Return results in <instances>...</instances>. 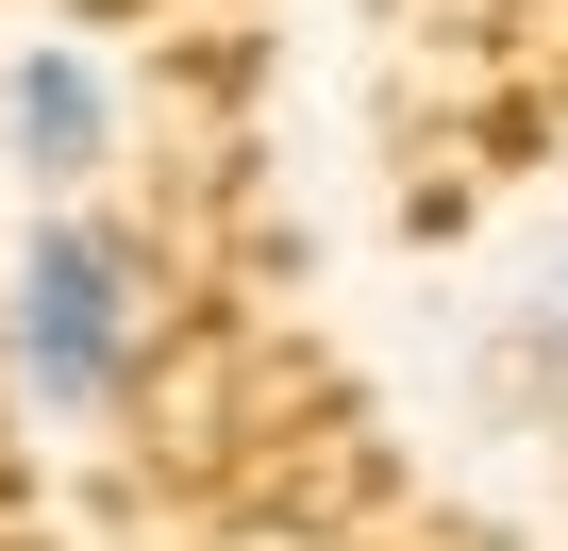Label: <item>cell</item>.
<instances>
[{
	"label": "cell",
	"instance_id": "2",
	"mask_svg": "<svg viewBox=\"0 0 568 551\" xmlns=\"http://www.w3.org/2000/svg\"><path fill=\"white\" fill-rule=\"evenodd\" d=\"M101 134H118L101 68H84V51H34V68H18V151H34V184H84Z\"/></svg>",
	"mask_w": 568,
	"mask_h": 551
},
{
	"label": "cell",
	"instance_id": "1",
	"mask_svg": "<svg viewBox=\"0 0 568 551\" xmlns=\"http://www.w3.org/2000/svg\"><path fill=\"white\" fill-rule=\"evenodd\" d=\"M18 368H34V401H118V368H134V251L101 234V217H51L34 251H18Z\"/></svg>",
	"mask_w": 568,
	"mask_h": 551
},
{
	"label": "cell",
	"instance_id": "3",
	"mask_svg": "<svg viewBox=\"0 0 568 551\" xmlns=\"http://www.w3.org/2000/svg\"><path fill=\"white\" fill-rule=\"evenodd\" d=\"M551 285H568V267H551Z\"/></svg>",
	"mask_w": 568,
	"mask_h": 551
}]
</instances>
